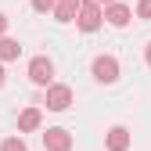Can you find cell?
<instances>
[{
	"label": "cell",
	"mask_w": 151,
	"mask_h": 151,
	"mask_svg": "<svg viewBox=\"0 0 151 151\" xmlns=\"http://www.w3.org/2000/svg\"><path fill=\"white\" fill-rule=\"evenodd\" d=\"M90 72H93V79H97V83L111 86V83L119 79V61L111 58V54H97V58H93V65H90Z\"/></svg>",
	"instance_id": "1"
},
{
	"label": "cell",
	"mask_w": 151,
	"mask_h": 151,
	"mask_svg": "<svg viewBox=\"0 0 151 151\" xmlns=\"http://www.w3.org/2000/svg\"><path fill=\"white\" fill-rule=\"evenodd\" d=\"M29 79L36 83V86H54V61L50 58H32L29 61Z\"/></svg>",
	"instance_id": "2"
},
{
	"label": "cell",
	"mask_w": 151,
	"mask_h": 151,
	"mask_svg": "<svg viewBox=\"0 0 151 151\" xmlns=\"http://www.w3.org/2000/svg\"><path fill=\"white\" fill-rule=\"evenodd\" d=\"M101 7L93 4V0H83V7H79V18H76V25H79L83 32H97L101 29Z\"/></svg>",
	"instance_id": "3"
},
{
	"label": "cell",
	"mask_w": 151,
	"mask_h": 151,
	"mask_svg": "<svg viewBox=\"0 0 151 151\" xmlns=\"http://www.w3.org/2000/svg\"><path fill=\"white\" fill-rule=\"evenodd\" d=\"M43 147L47 151H72V133L65 126H50L43 133Z\"/></svg>",
	"instance_id": "4"
},
{
	"label": "cell",
	"mask_w": 151,
	"mask_h": 151,
	"mask_svg": "<svg viewBox=\"0 0 151 151\" xmlns=\"http://www.w3.org/2000/svg\"><path fill=\"white\" fill-rule=\"evenodd\" d=\"M68 104H72V86H65V83L47 86V108L50 111H65Z\"/></svg>",
	"instance_id": "5"
},
{
	"label": "cell",
	"mask_w": 151,
	"mask_h": 151,
	"mask_svg": "<svg viewBox=\"0 0 151 151\" xmlns=\"http://www.w3.org/2000/svg\"><path fill=\"white\" fill-rule=\"evenodd\" d=\"M104 18H108V25L122 29V25H129V18H133V11H129L126 4H111V7H104Z\"/></svg>",
	"instance_id": "6"
},
{
	"label": "cell",
	"mask_w": 151,
	"mask_h": 151,
	"mask_svg": "<svg viewBox=\"0 0 151 151\" xmlns=\"http://www.w3.org/2000/svg\"><path fill=\"white\" fill-rule=\"evenodd\" d=\"M79 7H83V0H58L54 18H58V22H76V18H79Z\"/></svg>",
	"instance_id": "7"
},
{
	"label": "cell",
	"mask_w": 151,
	"mask_h": 151,
	"mask_svg": "<svg viewBox=\"0 0 151 151\" xmlns=\"http://www.w3.org/2000/svg\"><path fill=\"white\" fill-rule=\"evenodd\" d=\"M104 144H108V151H126V147H129V129H126V126H111Z\"/></svg>",
	"instance_id": "8"
},
{
	"label": "cell",
	"mask_w": 151,
	"mask_h": 151,
	"mask_svg": "<svg viewBox=\"0 0 151 151\" xmlns=\"http://www.w3.org/2000/svg\"><path fill=\"white\" fill-rule=\"evenodd\" d=\"M43 115H40V108H25L22 115H18V133H32V129H40Z\"/></svg>",
	"instance_id": "9"
},
{
	"label": "cell",
	"mask_w": 151,
	"mask_h": 151,
	"mask_svg": "<svg viewBox=\"0 0 151 151\" xmlns=\"http://www.w3.org/2000/svg\"><path fill=\"white\" fill-rule=\"evenodd\" d=\"M18 54H22V43L11 40V36H4V40H0V61H14Z\"/></svg>",
	"instance_id": "10"
},
{
	"label": "cell",
	"mask_w": 151,
	"mask_h": 151,
	"mask_svg": "<svg viewBox=\"0 0 151 151\" xmlns=\"http://www.w3.org/2000/svg\"><path fill=\"white\" fill-rule=\"evenodd\" d=\"M0 151H29V147H25V140H22V137H7L4 144H0Z\"/></svg>",
	"instance_id": "11"
},
{
	"label": "cell",
	"mask_w": 151,
	"mask_h": 151,
	"mask_svg": "<svg viewBox=\"0 0 151 151\" xmlns=\"http://www.w3.org/2000/svg\"><path fill=\"white\" fill-rule=\"evenodd\" d=\"M54 7H58V0H32V11H40V14H47Z\"/></svg>",
	"instance_id": "12"
},
{
	"label": "cell",
	"mask_w": 151,
	"mask_h": 151,
	"mask_svg": "<svg viewBox=\"0 0 151 151\" xmlns=\"http://www.w3.org/2000/svg\"><path fill=\"white\" fill-rule=\"evenodd\" d=\"M137 18H151V0H137Z\"/></svg>",
	"instance_id": "13"
},
{
	"label": "cell",
	"mask_w": 151,
	"mask_h": 151,
	"mask_svg": "<svg viewBox=\"0 0 151 151\" xmlns=\"http://www.w3.org/2000/svg\"><path fill=\"white\" fill-rule=\"evenodd\" d=\"M4 32H7V14H0V40H4Z\"/></svg>",
	"instance_id": "14"
},
{
	"label": "cell",
	"mask_w": 151,
	"mask_h": 151,
	"mask_svg": "<svg viewBox=\"0 0 151 151\" xmlns=\"http://www.w3.org/2000/svg\"><path fill=\"white\" fill-rule=\"evenodd\" d=\"M93 4H97V7H111V4H115V0H93Z\"/></svg>",
	"instance_id": "15"
},
{
	"label": "cell",
	"mask_w": 151,
	"mask_h": 151,
	"mask_svg": "<svg viewBox=\"0 0 151 151\" xmlns=\"http://www.w3.org/2000/svg\"><path fill=\"white\" fill-rule=\"evenodd\" d=\"M144 58H147V65H151V43H147V50H144Z\"/></svg>",
	"instance_id": "16"
},
{
	"label": "cell",
	"mask_w": 151,
	"mask_h": 151,
	"mask_svg": "<svg viewBox=\"0 0 151 151\" xmlns=\"http://www.w3.org/2000/svg\"><path fill=\"white\" fill-rule=\"evenodd\" d=\"M0 86H4V65H0Z\"/></svg>",
	"instance_id": "17"
}]
</instances>
